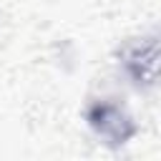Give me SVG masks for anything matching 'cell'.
Returning a JSON list of instances; mask_svg holds the SVG:
<instances>
[{
	"instance_id": "cell-1",
	"label": "cell",
	"mask_w": 161,
	"mask_h": 161,
	"mask_svg": "<svg viewBox=\"0 0 161 161\" xmlns=\"http://www.w3.org/2000/svg\"><path fill=\"white\" fill-rule=\"evenodd\" d=\"M91 123L101 131V133H106V136H111V128H116L113 133H116V138H121V141H126L128 138V133L126 131H121V126L126 123L123 118H121V113L113 108V106H96L93 111H91Z\"/></svg>"
}]
</instances>
